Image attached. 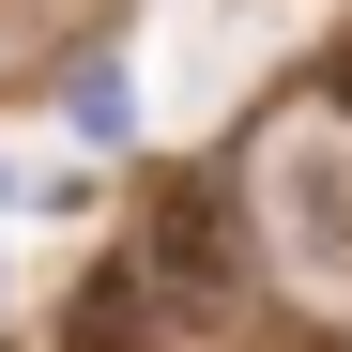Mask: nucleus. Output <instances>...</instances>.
I'll use <instances>...</instances> for the list:
<instances>
[{
  "label": "nucleus",
  "mask_w": 352,
  "mask_h": 352,
  "mask_svg": "<svg viewBox=\"0 0 352 352\" xmlns=\"http://www.w3.org/2000/svg\"><path fill=\"white\" fill-rule=\"evenodd\" d=\"M138 276H153L184 322L230 307V214H214V184H168V199H153V261H138Z\"/></svg>",
  "instance_id": "f03ea898"
},
{
  "label": "nucleus",
  "mask_w": 352,
  "mask_h": 352,
  "mask_svg": "<svg viewBox=\"0 0 352 352\" xmlns=\"http://www.w3.org/2000/svg\"><path fill=\"white\" fill-rule=\"evenodd\" d=\"M261 230L291 276L352 291V123H322V107H291V123L261 138Z\"/></svg>",
  "instance_id": "f257e3e1"
}]
</instances>
